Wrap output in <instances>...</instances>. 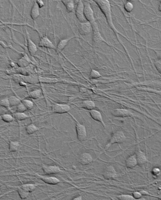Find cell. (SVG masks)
I'll return each mask as SVG.
<instances>
[{"label":"cell","mask_w":161,"mask_h":200,"mask_svg":"<svg viewBox=\"0 0 161 200\" xmlns=\"http://www.w3.org/2000/svg\"><path fill=\"white\" fill-rule=\"evenodd\" d=\"M1 193V189H0V194Z\"/></svg>","instance_id":"obj_47"},{"label":"cell","mask_w":161,"mask_h":200,"mask_svg":"<svg viewBox=\"0 0 161 200\" xmlns=\"http://www.w3.org/2000/svg\"><path fill=\"white\" fill-rule=\"evenodd\" d=\"M136 152L135 153L137 160L138 162V165L139 166H142L148 162V160L146 157L145 153L142 151L140 148V143L139 141H137V144Z\"/></svg>","instance_id":"obj_6"},{"label":"cell","mask_w":161,"mask_h":200,"mask_svg":"<svg viewBox=\"0 0 161 200\" xmlns=\"http://www.w3.org/2000/svg\"><path fill=\"white\" fill-rule=\"evenodd\" d=\"M22 103L24 104L27 110H30L34 106V104L33 101L28 99H23L21 100Z\"/></svg>","instance_id":"obj_32"},{"label":"cell","mask_w":161,"mask_h":200,"mask_svg":"<svg viewBox=\"0 0 161 200\" xmlns=\"http://www.w3.org/2000/svg\"><path fill=\"white\" fill-rule=\"evenodd\" d=\"M117 198L120 200H135L133 197L132 195L129 194H122L117 196Z\"/></svg>","instance_id":"obj_36"},{"label":"cell","mask_w":161,"mask_h":200,"mask_svg":"<svg viewBox=\"0 0 161 200\" xmlns=\"http://www.w3.org/2000/svg\"><path fill=\"white\" fill-rule=\"evenodd\" d=\"M90 116L94 120L98 121L104 127H106V123L103 119L102 115L99 111L95 110V109L89 111Z\"/></svg>","instance_id":"obj_14"},{"label":"cell","mask_w":161,"mask_h":200,"mask_svg":"<svg viewBox=\"0 0 161 200\" xmlns=\"http://www.w3.org/2000/svg\"><path fill=\"white\" fill-rule=\"evenodd\" d=\"M94 1L97 3L100 10L105 15L109 26L113 30H115V31H116V29L114 25H113L112 21L111 6L110 2L106 0H96Z\"/></svg>","instance_id":"obj_1"},{"label":"cell","mask_w":161,"mask_h":200,"mask_svg":"<svg viewBox=\"0 0 161 200\" xmlns=\"http://www.w3.org/2000/svg\"><path fill=\"white\" fill-rule=\"evenodd\" d=\"M92 31L91 23L89 22L81 23L79 27V32L81 35H87Z\"/></svg>","instance_id":"obj_17"},{"label":"cell","mask_w":161,"mask_h":200,"mask_svg":"<svg viewBox=\"0 0 161 200\" xmlns=\"http://www.w3.org/2000/svg\"><path fill=\"white\" fill-rule=\"evenodd\" d=\"M82 107L83 109L89 111L95 109L96 106L95 103L92 100H84L82 102Z\"/></svg>","instance_id":"obj_23"},{"label":"cell","mask_w":161,"mask_h":200,"mask_svg":"<svg viewBox=\"0 0 161 200\" xmlns=\"http://www.w3.org/2000/svg\"><path fill=\"white\" fill-rule=\"evenodd\" d=\"M42 169L44 174L52 175L59 174L61 172V170L60 167L56 165H48L43 164Z\"/></svg>","instance_id":"obj_9"},{"label":"cell","mask_w":161,"mask_h":200,"mask_svg":"<svg viewBox=\"0 0 161 200\" xmlns=\"http://www.w3.org/2000/svg\"><path fill=\"white\" fill-rule=\"evenodd\" d=\"M103 176L107 180H111L117 179L118 174L113 166H109L106 167L104 170Z\"/></svg>","instance_id":"obj_7"},{"label":"cell","mask_w":161,"mask_h":200,"mask_svg":"<svg viewBox=\"0 0 161 200\" xmlns=\"http://www.w3.org/2000/svg\"><path fill=\"white\" fill-rule=\"evenodd\" d=\"M40 9L36 3V1H34L30 13V17L33 20H36L39 17Z\"/></svg>","instance_id":"obj_21"},{"label":"cell","mask_w":161,"mask_h":200,"mask_svg":"<svg viewBox=\"0 0 161 200\" xmlns=\"http://www.w3.org/2000/svg\"><path fill=\"white\" fill-rule=\"evenodd\" d=\"M36 176L38 179H40L42 181L47 184L50 185H56L58 184L60 182V179L58 178L52 176H44L40 175L38 174H35Z\"/></svg>","instance_id":"obj_11"},{"label":"cell","mask_w":161,"mask_h":200,"mask_svg":"<svg viewBox=\"0 0 161 200\" xmlns=\"http://www.w3.org/2000/svg\"><path fill=\"white\" fill-rule=\"evenodd\" d=\"M82 197L81 196H76V197H74V198H73V200H82Z\"/></svg>","instance_id":"obj_45"},{"label":"cell","mask_w":161,"mask_h":200,"mask_svg":"<svg viewBox=\"0 0 161 200\" xmlns=\"http://www.w3.org/2000/svg\"><path fill=\"white\" fill-rule=\"evenodd\" d=\"M0 106L7 108V109L10 108V106L8 97L3 98L0 100Z\"/></svg>","instance_id":"obj_37"},{"label":"cell","mask_w":161,"mask_h":200,"mask_svg":"<svg viewBox=\"0 0 161 200\" xmlns=\"http://www.w3.org/2000/svg\"><path fill=\"white\" fill-rule=\"evenodd\" d=\"M92 155L88 152H84L79 155L78 162L82 165H87L90 164L93 161Z\"/></svg>","instance_id":"obj_15"},{"label":"cell","mask_w":161,"mask_h":200,"mask_svg":"<svg viewBox=\"0 0 161 200\" xmlns=\"http://www.w3.org/2000/svg\"><path fill=\"white\" fill-rule=\"evenodd\" d=\"M133 6L131 2H128L124 6V9L127 12H131L133 9Z\"/></svg>","instance_id":"obj_39"},{"label":"cell","mask_w":161,"mask_h":200,"mask_svg":"<svg viewBox=\"0 0 161 200\" xmlns=\"http://www.w3.org/2000/svg\"><path fill=\"white\" fill-rule=\"evenodd\" d=\"M21 79L25 83L30 84H36L39 82V77L35 75H29V76H21Z\"/></svg>","instance_id":"obj_20"},{"label":"cell","mask_w":161,"mask_h":200,"mask_svg":"<svg viewBox=\"0 0 161 200\" xmlns=\"http://www.w3.org/2000/svg\"><path fill=\"white\" fill-rule=\"evenodd\" d=\"M62 3L65 6L66 10L68 13H71L73 11L74 9V3L72 0H63Z\"/></svg>","instance_id":"obj_27"},{"label":"cell","mask_w":161,"mask_h":200,"mask_svg":"<svg viewBox=\"0 0 161 200\" xmlns=\"http://www.w3.org/2000/svg\"><path fill=\"white\" fill-rule=\"evenodd\" d=\"M26 32L27 39V49L30 55H34L38 51V47L35 45V44L33 42V40L30 38L29 33L27 32L26 29Z\"/></svg>","instance_id":"obj_16"},{"label":"cell","mask_w":161,"mask_h":200,"mask_svg":"<svg viewBox=\"0 0 161 200\" xmlns=\"http://www.w3.org/2000/svg\"><path fill=\"white\" fill-rule=\"evenodd\" d=\"M84 4V15L87 21L92 24L95 22V18L94 17V13L91 5L88 1L83 3Z\"/></svg>","instance_id":"obj_5"},{"label":"cell","mask_w":161,"mask_h":200,"mask_svg":"<svg viewBox=\"0 0 161 200\" xmlns=\"http://www.w3.org/2000/svg\"><path fill=\"white\" fill-rule=\"evenodd\" d=\"M39 130L40 128L33 123L28 125L26 126V132L27 134H28V135H31Z\"/></svg>","instance_id":"obj_26"},{"label":"cell","mask_w":161,"mask_h":200,"mask_svg":"<svg viewBox=\"0 0 161 200\" xmlns=\"http://www.w3.org/2000/svg\"><path fill=\"white\" fill-rule=\"evenodd\" d=\"M20 147V144L17 141H10L9 143V151L15 152L18 151Z\"/></svg>","instance_id":"obj_25"},{"label":"cell","mask_w":161,"mask_h":200,"mask_svg":"<svg viewBox=\"0 0 161 200\" xmlns=\"http://www.w3.org/2000/svg\"><path fill=\"white\" fill-rule=\"evenodd\" d=\"M101 77V74H100V73L95 70L92 69L90 73L89 77L91 79H97Z\"/></svg>","instance_id":"obj_35"},{"label":"cell","mask_w":161,"mask_h":200,"mask_svg":"<svg viewBox=\"0 0 161 200\" xmlns=\"http://www.w3.org/2000/svg\"><path fill=\"white\" fill-rule=\"evenodd\" d=\"M140 193L142 195V196H152V195L150 194L148 192L146 191H144V190H142V191H140Z\"/></svg>","instance_id":"obj_44"},{"label":"cell","mask_w":161,"mask_h":200,"mask_svg":"<svg viewBox=\"0 0 161 200\" xmlns=\"http://www.w3.org/2000/svg\"><path fill=\"white\" fill-rule=\"evenodd\" d=\"M125 164L126 167L129 168H135L137 165H138V162L135 153L126 159Z\"/></svg>","instance_id":"obj_18"},{"label":"cell","mask_w":161,"mask_h":200,"mask_svg":"<svg viewBox=\"0 0 161 200\" xmlns=\"http://www.w3.org/2000/svg\"><path fill=\"white\" fill-rule=\"evenodd\" d=\"M133 197L134 198V199H140L142 197V196L141 194L140 191H134L132 193Z\"/></svg>","instance_id":"obj_40"},{"label":"cell","mask_w":161,"mask_h":200,"mask_svg":"<svg viewBox=\"0 0 161 200\" xmlns=\"http://www.w3.org/2000/svg\"><path fill=\"white\" fill-rule=\"evenodd\" d=\"M42 91L41 89H36L28 93V96L32 99H38L42 96Z\"/></svg>","instance_id":"obj_24"},{"label":"cell","mask_w":161,"mask_h":200,"mask_svg":"<svg viewBox=\"0 0 161 200\" xmlns=\"http://www.w3.org/2000/svg\"><path fill=\"white\" fill-rule=\"evenodd\" d=\"M36 2L38 4V6L39 7L40 9L43 8V6H44V3L43 1L42 0H38L36 1Z\"/></svg>","instance_id":"obj_43"},{"label":"cell","mask_w":161,"mask_h":200,"mask_svg":"<svg viewBox=\"0 0 161 200\" xmlns=\"http://www.w3.org/2000/svg\"><path fill=\"white\" fill-rule=\"evenodd\" d=\"M155 65L157 70L160 73L161 72V60L156 61L155 62Z\"/></svg>","instance_id":"obj_41"},{"label":"cell","mask_w":161,"mask_h":200,"mask_svg":"<svg viewBox=\"0 0 161 200\" xmlns=\"http://www.w3.org/2000/svg\"><path fill=\"white\" fill-rule=\"evenodd\" d=\"M19 187L28 192L31 193L36 189L37 185L33 184H22Z\"/></svg>","instance_id":"obj_28"},{"label":"cell","mask_w":161,"mask_h":200,"mask_svg":"<svg viewBox=\"0 0 161 200\" xmlns=\"http://www.w3.org/2000/svg\"><path fill=\"white\" fill-rule=\"evenodd\" d=\"M17 188V191L18 195H19V197H21L22 199H26L28 197L30 193L25 191L24 189L19 187H18Z\"/></svg>","instance_id":"obj_34"},{"label":"cell","mask_w":161,"mask_h":200,"mask_svg":"<svg viewBox=\"0 0 161 200\" xmlns=\"http://www.w3.org/2000/svg\"><path fill=\"white\" fill-rule=\"evenodd\" d=\"M111 115L115 117H135V115L128 109L124 108H116L111 111Z\"/></svg>","instance_id":"obj_8"},{"label":"cell","mask_w":161,"mask_h":200,"mask_svg":"<svg viewBox=\"0 0 161 200\" xmlns=\"http://www.w3.org/2000/svg\"><path fill=\"white\" fill-rule=\"evenodd\" d=\"M10 107L17 106L21 103V100L15 96H11L8 97Z\"/></svg>","instance_id":"obj_30"},{"label":"cell","mask_w":161,"mask_h":200,"mask_svg":"<svg viewBox=\"0 0 161 200\" xmlns=\"http://www.w3.org/2000/svg\"><path fill=\"white\" fill-rule=\"evenodd\" d=\"M153 174L156 176H158L160 174V170L157 167H154L152 171Z\"/></svg>","instance_id":"obj_42"},{"label":"cell","mask_w":161,"mask_h":200,"mask_svg":"<svg viewBox=\"0 0 161 200\" xmlns=\"http://www.w3.org/2000/svg\"><path fill=\"white\" fill-rule=\"evenodd\" d=\"M74 38H75V37H69V38H67L62 39L60 40L56 47V50L57 52H61L62 50L64 49L65 47H66V46L67 45L69 42L72 39Z\"/></svg>","instance_id":"obj_22"},{"label":"cell","mask_w":161,"mask_h":200,"mask_svg":"<svg viewBox=\"0 0 161 200\" xmlns=\"http://www.w3.org/2000/svg\"><path fill=\"white\" fill-rule=\"evenodd\" d=\"M69 114L70 115L73 119L76 122V130L77 133V138L78 141L82 142L85 140L87 137V133L86 128L84 125L79 123L78 121L76 119L72 114L68 112Z\"/></svg>","instance_id":"obj_3"},{"label":"cell","mask_w":161,"mask_h":200,"mask_svg":"<svg viewBox=\"0 0 161 200\" xmlns=\"http://www.w3.org/2000/svg\"><path fill=\"white\" fill-rule=\"evenodd\" d=\"M31 63V61L30 60V59L26 55L23 56L16 62L17 65H18V67L21 68L26 67L27 66H29Z\"/></svg>","instance_id":"obj_19"},{"label":"cell","mask_w":161,"mask_h":200,"mask_svg":"<svg viewBox=\"0 0 161 200\" xmlns=\"http://www.w3.org/2000/svg\"><path fill=\"white\" fill-rule=\"evenodd\" d=\"M76 15L77 18L81 23L88 22L84 15V4L82 1H79L76 9Z\"/></svg>","instance_id":"obj_10"},{"label":"cell","mask_w":161,"mask_h":200,"mask_svg":"<svg viewBox=\"0 0 161 200\" xmlns=\"http://www.w3.org/2000/svg\"><path fill=\"white\" fill-rule=\"evenodd\" d=\"M126 137L122 130H116L115 131L109 140L108 143L105 146V150H108L113 144H121L126 141Z\"/></svg>","instance_id":"obj_2"},{"label":"cell","mask_w":161,"mask_h":200,"mask_svg":"<svg viewBox=\"0 0 161 200\" xmlns=\"http://www.w3.org/2000/svg\"><path fill=\"white\" fill-rule=\"evenodd\" d=\"M39 47L43 48H48V49H56V47L54 45L51 40L49 39L48 36L45 35L43 36L40 40L38 44Z\"/></svg>","instance_id":"obj_12"},{"label":"cell","mask_w":161,"mask_h":200,"mask_svg":"<svg viewBox=\"0 0 161 200\" xmlns=\"http://www.w3.org/2000/svg\"><path fill=\"white\" fill-rule=\"evenodd\" d=\"M1 119V116L0 115V120Z\"/></svg>","instance_id":"obj_46"},{"label":"cell","mask_w":161,"mask_h":200,"mask_svg":"<svg viewBox=\"0 0 161 200\" xmlns=\"http://www.w3.org/2000/svg\"><path fill=\"white\" fill-rule=\"evenodd\" d=\"M14 117L9 114H4L1 115V119L6 123H10L14 120Z\"/></svg>","instance_id":"obj_33"},{"label":"cell","mask_w":161,"mask_h":200,"mask_svg":"<svg viewBox=\"0 0 161 200\" xmlns=\"http://www.w3.org/2000/svg\"><path fill=\"white\" fill-rule=\"evenodd\" d=\"M52 112L56 114H65L68 113L71 110V107L68 104H52L51 106Z\"/></svg>","instance_id":"obj_4"},{"label":"cell","mask_w":161,"mask_h":200,"mask_svg":"<svg viewBox=\"0 0 161 200\" xmlns=\"http://www.w3.org/2000/svg\"><path fill=\"white\" fill-rule=\"evenodd\" d=\"M31 116H30L29 115L25 114V112H16L13 115V117L14 118L19 121L25 120Z\"/></svg>","instance_id":"obj_29"},{"label":"cell","mask_w":161,"mask_h":200,"mask_svg":"<svg viewBox=\"0 0 161 200\" xmlns=\"http://www.w3.org/2000/svg\"><path fill=\"white\" fill-rule=\"evenodd\" d=\"M39 82L47 83H56L59 81V80L56 78H51L43 77H39Z\"/></svg>","instance_id":"obj_31"},{"label":"cell","mask_w":161,"mask_h":200,"mask_svg":"<svg viewBox=\"0 0 161 200\" xmlns=\"http://www.w3.org/2000/svg\"><path fill=\"white\" fill-rule=\"evenodd\" d=\"M91 26L93 32V40L94 42L96 43H99L104 41V40L100 34L98 26L96 22L91 24Z\"/></svg>","instance_id":"obj_13"},{"label":"cell","mask_w":161,"mask_h":200,"mask_svg":"<svg viewBox=\"0 0 161 200\" xmlns=\"http://www.w3.org/2000/svg\"><path fill=\"white\" fill-rule=\"evenodd\" d=\"M26 111H27V109L26 107L24 106V104L22 103L21 102L17 106H16V111L17 112H25Z\"/></svg>","instance_id":"obj_38"}]
</instances>
